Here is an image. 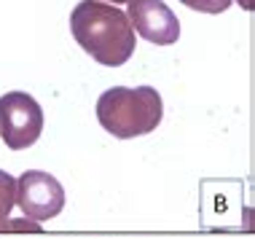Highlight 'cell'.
Listing matches in <instances>:
<instances>
[{"label": "cell", "instance_id": "obj_1", "mask_svg": "<svg viewBox=\"0 0 255 239\" xmlns=\"http://www.w3.org/2000/svg\"><path fill=\"white\" fill-rule=\"evenodd\" d=\"M70 30L81 49L105 67H121L129 62L137 46L127 13L110 3H78L70 13Z\"/></svg>", "mask_w": 255, "mask_h": 239}, {"label": "cell", "instance_id": "obj_2", "mask_svg": "<svg viewBox=\"0 0 255 239\" xmlns=\"http://www.w3.org/2000/svg\"><path fill=\"white\" fill-rule=\"evenodd\" d=\"M97 119L113 137L132 140L156 132L164 119V102L153 86H113L97 100Z\"/></svg>", "mask_w": 255, "mask_h": 239}, {"label": "cell", "instance_id": "obj_3", "mask_svg": "<svg viewBox=\"0 0 255 239\" xmlns=\"http://www.w3.org/2000/svg\"><path fill=\"white\" fill-rule=\"evenodd\" d=\"M43 132V111L30 94L8 92L0 97V137L11 151L35 145Z\"/></svg>", "mask_w": 255, "mask_h": 239}, {"label": "cell", "instance_id": "obj_4", "mask_svg": "<svg viewBox=\"0 0 255 239\" xmlns=\"http://www.w3.org/2000/svg\"><path fill=\"white\" fill-rule=\"evenodd\" d=\"M16 204L27 221H51L65 207V188L54 175L40 169H27L16 180Z\"/></svg>", "mask_w": 255, "mask_h": 239}, {"label": "cell", "instance_id": "obj_5", "mask_svg": "<svg viewBox=\"0 0 255 239\" xmlns=\"http://www.w3.org/2000/svg\"><path fill=\"white\" fill-rule=\"evenodd\" d=\"M129 24L148 43L172 46L180 38V22L164 0H129Z\"/></svg>", "mask_w": 255, "mask_h": 239}, {"label": "cell", "instance_id": "obj_6", "mask_svg": "<svg viewBox=\"0 0 255 239\" xmlns=\"http://www.w3.org/2000/svg\"><path fill=\"white\" fill-rule=\"evenodd\" d=\"M16 204V180L0 169V231L8 229V215Z\"/></svg>", "mask_w": 255, "mask_h": 239}, {"label": "cell", "instance_id": "obj_7", "mask_svg": "<svg viewBox=\"0 0 255 239\" xmlns=\"http://www.w3.org/2000/svg\"><path fill=\"white\" fill-rule=\"evenodd\" d=\"M180 3L202 13H223L231 5V0H180Z\"/></svg>", "mask_w": 255, "mask_h": 239}, {"label": "cell", "instance_id": "obj_8", "mask_svg": "<svg viewBox=\"0 0 255 239\" xmlns=\"http://www.w3.org/2000/svg\"><path fill=\"white\" fill-rule=\"evenodd\" d=\"M5 231H40V223L35 221H8Z\"/></svg>", "mask_w": 255, "mask_h": 239}, {"label": "cell", "instance_id": "obj_9", "mask_svg": "<svg viewBox=\"0 0 255 239\" xmlns=\"http://www.w3.org/2000/svg\"><path fill=\"white\" fill-rule=\"evenodd\" d=\"M239 5H245L247 11H253V0H239Z\"/></svg>", "mask_w": 255, "mask_h": 239}, {"label": "cell", "instance_id": "obj_10", "mask_svg": "<svg viewBox=\"0 0 255 239\" xmlns=\"http://www.w3.org/2000/svg\"><path fill=\"white\" fill-rule=\"evenodd\" d=\"M105 3H129V0H105Z\"/></svg>", "mask_w": 255, "mask_h": 239}]
</instances>
